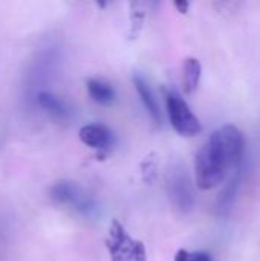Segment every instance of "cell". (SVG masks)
Listing matches in <instances>:
<instances>
[{
  "mask_svg": "<svg viewBox=\"0 0 260 261\" xmlns=\"http://www.w3.org/2000/svg\"><path fill=\"white\" fill-rule=\"evenodd\" d=\"M245 150V139L236 125H222L215 130L199 148L195 159L196 185L202 191L219 187L230 170L241 165Z\"/></svg>",
  "mask_w": 260,
  "mask_h": 261,
  "instance_id": "1",
  "label": "cell"
},
{
  "mask_svg": "<svg viewBox=\"0 0 260 261\" xmlns=\"http://www.w3.org/2000/svg\"><path fill=\"white\" fill-rule=\"evenodd\" d=\"M201 72H202V67L198 58L195 57L185 58L184 66H182V87L187 95H192L198 89L199 81H201Z\"/></svg>",
  "mask_w": 260,
  "mask_h": 261,
  "instance_id": "9",
  "label": "cell"
},
{
  "mask_svg": "<svg viewBox=\"0 0 260 261\" xmlns=\"http://www.w3.org/2000/svg\"><path fill=\"white\" fill-rule=\"evenodd\" d=\"M169 193L173 205L181 213H190L195 205V196L190 179L182 167H175L169 177Z\"/></svg>",
  "mask_w": 260,
  "mask_h": 261,
  "instance_id": "4",
  "label": "cell"
},
{
  "mask_svg": "<svg viewBox=\"0 0 260 261\" xmlns=\"http://www.w3.org/2000/svg\"><path fill=\"white\" fill-rule=\"evenodd\" d=\"M175 261H211V255L202 251L190 252L185 249H179L175 255Z\"/></svg>",
  "mask_w": 260,
  "mask_h": 261,
  "instance_id": "13",
  "label": "cell"
},
{
  "mask_svg": "<svg viewBox=\"0 0 260 261\" xmlns=\"http://www.w3.org/2000/svg\"><path fill=\"white\" fill-rule=\"evenodd\" d=\"M81 142L93 150H107L112 145V133L107 127L98 124H89L80 128L78 133Z\"/></svg>",
  "mask_w": 260,
  "mask_h": 261,
  "instance_id": "5",
  "label": "cell"
},
{
  "mask_svg": "<svg viewBox=\"0 0 260 261\" xmlns=\"http://www.w3.org/2000/svg\"><path fill=\"white\" fill-rule=\"evenodd\" d=\"M87 92H89L90 98L98 104H109L113 101V96H115L112 86L104 81H100V80H89Z\"/></svg>",
  "mask_w": 260,
  "mask_h": 261,
  "instance_id": "10",
  "label": "cell"
},
{
  "mask_svg": "<svg viewBox=\"0 0 260 261\" xmlns=\"http://www.w3.org/2000/svg\"><path fill=\"white\" fill-rule=\"evenodd\" d=\"M239 184H241V170H238V173L231 177V180L227 184V187L221 193V196H219V199L216 202L218 216L224 217L231 211V208H233V205L236 203V199H238Z\"/></svg>",
  "mask_w": 260,
  "mask_h": 261,
  "instance_id": "8",
  "label": "cell"
},
{
  "mask_svg": "<svg viewBox=\"0 0 260 261\" xmlns=\"http://www.w3.org/2000/svg\"><path fill=\"white\" fill-rule=\"evenodd\" d=\"M166 106H167V115L170 119L172 127L176 133L181 136H196L202 132L201 121L198 116L192 112L190 106L185 102V99L172 89H167L166 92Z\"/></svg>",
  "mask_w": 260,
  "mask_h": 261,
  "instance_id": "3",
  "label": "cell"
},
{
  "mask_svg": "<svg viewBox=\"0 0 260 261\" xmlns=\"http://www.w3.org/2000/svg\"><path fill=\"white\" fill-rule=\"evenodd\" d=\"M37 101H38V104H40L44 110H48L49 113H52V115H55V116L64 118V116L67 115V110H66L64 102H63L60 98H57V96H54V95H51V93H48V92L40 93Z\"/></svg>",
  "mask_w": 260,
  "mask_h": 261,
  "instance_id": "11",
  "label": "cell"
},
{
  "mask_svg": "<svg viewBox=\"0 0 260 261\" xmlns=\"http://www.w3.org/2000/svg\"><path fill=\"white\" fill-rule=\"evenodd\" d=\"M106 248L112 261H147L144 243L130 237L118 220H112L109 226Z\"/></svg>",
  "mask_w": 260,
  "mask_h": 261,
  "instance_id": "2",
  "label": "cell"
},
{
  "mask_svg": "<svg viewBox=\"0 0 260 261\" xmlns=\"http://www.w3.org/2000/svg\"><path fill=\"white\" fill-rule=\"evenodd\" d=\"M133 84H135V89L146 107V110L149 112V115L152 116V119L156 122V124H162V113H161V107L158 104V99L152 90V87L149 86V83L141 76V75H135L133 76Z\"/></svg>",
  "mask_w": 260,
  "mask_h": 261,
  "instance_id": "6",
  "label": "cell"
},
{
  "mask_svg": "<svg viewBox=\"0 0 260 261\" xmlns=\"http://www.w3.org/2000/svg\"><path fill=\"white\" fill-rule=\"evenodd\" d=\"M188 6H190L188 2H175V8H176L181 14H187Z\"/></svg>",
  "mask_w": 260,
  "mask_h": 261,
  "instance_id": "14",
  "label": "cell"
},
{
  "mask_svg": "<svg viewBox=\"0 0 260 261\" xmlns=\"http://www.w3.org/2000/svg\"><path fill=\"white\" fill-rule=\"evenodd\" d=\"M51 197L58 203L74 205L78 210H86L87 208L86 199L80 194V190L70 182H60V184L54 185L52 190H51Z\"/></svg>",
  "mask_w": 260,
  "mask_h": 261,
  "instance_id": "7",
  "label": "cell"
},
{
  "mask_svg": "<svg viewBox=\"0 0 260 261\" xmlns=\"http://www.w3.org/2000/svg\"><path fill=\"white\" fill-rule=\"evenodd\" d=\"M130 8H132V14H130V18H132L130 37L135 38V37H138L139 29H141V26H143V21H144V11H143V5H141V3H130Z\"/></svg>",
  "mask_w": 260,
  "mask_h": 261,
  "instance_id": "12",
  "label": "cell"
}]
</instances>
